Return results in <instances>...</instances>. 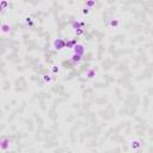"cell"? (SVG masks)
Returning <instances> with one entry per match:
<instances>
[{
    "instance_id": "11",
    "label": "cell",
    "mask_w": 153,
    "mask_h": 153,
    "mask_svg": "<svg viewBox=\"0 0 153 153\" xmlns=\"http://www.w3.org/2000/svg\"><path fill=\"white\" fill-rule=\"evenodd\" d=\"M71 62L72 63H74V65H78V63H80L82 62V60H83V56H80V55H76V54H73L72 56H71Z\"/></svg>"
},
{
    "instance_id": "13",
    "label": "cell",
    "mask_w": 153,
    "mask_h": 153,
    "mask_svg": "<svg viewBox=\"0 0 153 153\" xmlns=\"http://www.w3.org/2000/svg\"><path fill=\"white\" fill-rule=\"evenodd\" d=\"M60 73V66L59 65H53L50 67V74H59Z\"/></svg>"
},
{
    "instance_id": "18",
    "label": "cell",
    "mask_w": 153,
    "mask_h": 153,
    "mask_svg": "<svg viewBox=\"0 0 153 153\" xmlns=\"http://www.w3.org/2000/svg\"><path fill=\"white\" fill-rule=\"evenodd\" d=\"M3 11H4V10H3V9H1V6H0V13H1V12H3Z\"/></svg>"
},
{
    "instance_id": "1",
    "label": "cell",
    "mask_w": 153,
    "mask_h": 153,
    "mask_svg": "<svg viewBox=\"0 0 153 153\" xmlns=\"http://www.w3.org/2000/svg\"><path fill=\"white\" fill-rule=\"evenodd\" d=\"M65 46H66V41L63 40V38H55L54 41H53V48H54V50H56V51H60V50H63V49H66L65 48Z\"/></svg>"
},
{
    "instance_id": "5",
    "label": "cell",
    "mask_w": 153,
    "mask_h": 153,
    "mask_svg": "<svg viewBox=\"0 0 153 153\" xmlns=\"http://www.w3.org/2000/svg\"><path fill=\"white\" fill-rule=\"evenodd\" d=\"M85 25H86L85 22H80V21H78V19H73V21L71 22V29H73L74 31L78 30V29H83Z\"/></svg>"
},
{
    "instance_id": "2",
    "label": "cell",
    "mask_w": 153,
    "mask_h": 153,
    "mask_svg": "<svg viewBox=\"0 0 153 153\" xmlns=\"http://www.w3.org/2000/svg\"><path fill=\"white\" fill-rule=\"evenodd\" d=\"M73 51H74L73 54L84 56V54H85V51H86V48H85V46H84L83 43H76V44L74 46V48H73Z\"/></svg>"
},
{
    "instance_id": "10",
    "label": "cell",
    "mask_w": 153,
    "mask_h": 153,
    "mask_svg": "<svg viewBox=\"0 0 153 153\" xmlns=\"http://www.w3.org/2000/svg\"><path fill=\"white\" fill-rule=\"evenodd\" d=\"M24 23H25V25L29 26V28H34V26H35L34 18H32L31 16H25V17H24Z\"/></svg>"
},
{
    "instance_id": "12",
    "label": "cell",
    "mask_w": 153,
    "mask_h": 153,
    "mask_svg": "<svg viewBox=\"0 0 153 153\" xmlns=\"http://www.w3.org/2000/svg\"><path fill=\"white\" fill-rule=\"evenodd\" d=\"M78 43L76 42V40H68V41H66V46H65V48H67V49H72L73 50V48H74V46Z\"/></svg>"
},
{
    "instance_id": "14",
    "label": "cell",
    "mask_w": 153,
    "mask_h": 153,
    "mask_svg": "<svg viewBox=\"0 0 153 153\" xmlns=\"http://www.w3.org/2000/svg\"><path fill=\"white\" fill-rule=\"evenodd\" d=\"M96 5H97V3L95 1V0H88V1L85 3V5H84V6L91 10V9H92V7H95Z\"/></svg>"
},
{
    "instance_id": "16",
    "label": "cell",
    "mask_w": 153,
    "mask_h": 153,
    "mask_svg": "<svg viewBox=\"0 0 153 153\" xmlns=\"http://www.w3.org/2000/svg\"><path fill=\"white\" fill-rule=\"evenodd\" d=\"M0 6H1L3 10L7 9L9 7V1H6V0H0Z\"/></svg>"
},
{
    "instance_id": "9",
    "label": "cell",
    "mask_w": 153,
    "mask_h": 153,
    "mask_svg": "<svg viewBox=\"0 0 153 153\" xmlns=\"http://www.w3.org/2000/svg\"><path fill=\"white\" fill-rule=\"evenodd\" d=\"M42 80H43L44 84H48L49 85V84L53 83V75L50 73H46V74L42 75Z\"/></svg>"
},
{
    "instance_id": "3",
    "label": "cell",
    "mask_w": 153,
    "mask_h": 153,
    "mask_svg": "<svg viewBox=\"0 0 153 153\" xmlns=\"http://www.w3.org/2000/svg\"><path fill=\"white\" fill-rule=\"evenodd\" d=\"M11 147V140L9 138L0 139V151H9Z\"/></svg>"
},
{
    "instance_id": "4",
    "label": "cell",
    "mask_w": 153,
    "mask_h": 153,
    "mask_svg": "<svg viewBox=\"0 0 153 153\" xmlns=\"http://www.w3.org/2000/svg\"><path fill=\"white\" fill-rule=\"evenodd\" d=\"M0 34L3 35H10L11 34V24L9 22H4L0 24Z\"/></svg>"
},
{
    "instance_id": "6",
    "label": "cell",
    "mask_w": 153,
    "mask_h": 153,
    "mask_svg": "<svg viewBox=\"0 0 153 153\" xmlns=\"http://www.w3.org/2000/svg\"><path fill=\"white\" fill-rule=\"evenodd\" d=\"M141 146H142V142L140 140H138V139H133L129 142V147H130L132 151H139L141 148Z\"/></svg>"
},
{
    "instance_id": "17",
    "label": "cell",
    "mask_w": 153,
    "mask_h": 153,
    "mask_svg": "<svg viewBox=\"0 0 153 153\" xmlns=\"http://www.w3.org/2000/svg\"><path fill=\"white\" fill-rule=\"evenodd\" d=\"M74 32H75V36H83L84 32H85V30L84 29H78V30H75Z\"/></svg>"
},
{
    "instance_id": "8",
    "label": "cell",
    "mask_w": 153,
    "mask_h": 153,
    "mask_svg": "<svg viewBox=\"0 0 153 153\" xmlns=\"http://www.w3.org/2000/svg\"><path fill=\"white\" fill-rule=\"evenodd\" d=\"M120 25H121V21L117 18H113L109 21V28H111V29H118Z\"/></svg>"
},
{
    "instance_id": "15",
    "label": "cell",
    "mask_w": 153,
    "mask_h": 153,
    "mask_svg": "<svg viewBox=\"0 0 153 153\" xmlns=\"http://www.w3.org/2000/svg\"><path fill=\"white\" fill-rule=\"evenodd\" d=\"M80 13H82V16H84V17H88V16L91 13V10L84 6V7H82V10H80Z\"/></svg>"
},
{
    "instance_id": "7",
    "label": "cell",
    "mask_w": 153,
    "mask_h": 153,
    "mask_svg": "<svg viewBox=\"0 0 153 153\" xmlns=\"http://www.w3.org/2000/svg\"><path fill=\"white\" fill-rule=\"evenodd\" d=\"M96 75H97V71H96V68H95V67H90V68L85 72V76H86V78H88L89 80L93 79Z\"/></svg>"
}]
</instances>
